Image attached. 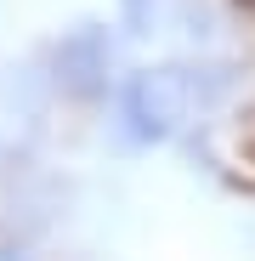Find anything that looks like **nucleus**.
Returning <instances> with one entry per match:
<instances>
[{"label":"nucleus","mask_w":255,"mask_h":261,"mask_svg":"<svg viewBox=\"0 0 255 261\" xmlns=\"http://www.w3.org/2000/svg\"><path fill=\"white\" fill-rule=\"evenodd\" d=\"M176 23V0H114V29L125 40H159Z\"/></svg>","instance_id":"obj_3"},{"label":"nucleus","mask_w":255,"mask_h":261,"mask_svg":"<svg viewBox=\"0 0 255 261\" xmlns=\"http://www.w3.org/2000/svg\"><path fill=\"white\" fill-rule=\"evenodd\" d=\"M46 80H51V97L68 102V108H108L114 85L125 80V63H119V29L102 23V17H79L68 23L46 51Z\"/></svg>","instance_id":"obj_2"},{"label":"nucleus","mask_w":255,"mask_h":261,"mask_svg":"<svg viewBox=\"0 0 255 261\" xmlns=\"http://www.w3.org/2000/svg\"><path fill=\"white\" fill-rule=\"evenodd\" d=\"M244 91V68L216 51H182L125 68L108 97V130L125 153H153L216 125Z\"/></svg>","instance_id":"obj_1"}]
</instances>
